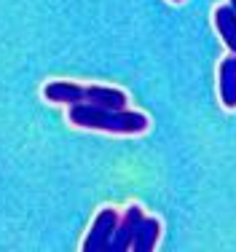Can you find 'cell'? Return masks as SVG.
Segmentation results:
<instances>
[{"instance_id": "52a82bcc", "label": "cell", "mask_w": 236, "mask_h": 252, "mask_svg": "<svg viewBox=\"0 0 236 252\" xmlns=\"http://www.w3.org/2000/svg\"><path fill=\"white\" fill-rule=\"evenodd\" d=\"M159 239H161L159 218H148V215H145L140 231H137V236H135V244H132V252H153L159 247Z\"/></svg>"}, {"instance_id": "7a4b0ae2", "label": "cell", "mask_w": 236, "mask_h": 252, "mask_svg": "<svg viewBox=\"0 0 236 252\" xmlns=\"http://www.w3.org/2000/svg\"><path fill=\"white\" fill-rule=\"evenodd\" d=\"M43 99L57 102V105H75V102H89V105L100 107H126L129 105V94L116 86H81V83L70 81H54L43 86Z\"/></svg>"}, {"instance_id": "8992f818", "label": "cell", "mask_w": 236, "mask_h": 252, "mask_svg": "<svg viewBox=\"0 0 236 252\" xmlns=\"http://www.w3.org/2000/svg\"><path fill=\"white\" fill-rule=\"evenodd\" d=\"M215 27L223 43L228 46V51L236 54V11L231 5H217L215 8Z\"/></svg>"}, {"instance_id": "ba28073f", "label": "cell", "mask_w": 236, "mask_h": 252, "mask_svg": "<svg viewBox=\"0 0 236 252\" xmlns=\"http://www.w3.org/2000/svg\"><path fill=\"white\" fill-rule=\"evenodd\" d=\"M228 5H231V8L236 11V0H228Z\"/></svg>"}, {"instance_id": "3957f363", "label": "cell", "mask_w": 236, "mask_h": 252, "mask_svg": "<svg viewBox=\"0 0 236 252\" xmlns=\"http://www.w3.org/2000/svg\"><path fill=\"white\" fill-rule=\"evenodd\" d=\"M118 220H121V215L113 207L100 209L92 223V231L83 239V252H107V244H110L113 233L118 228Z\"/></svg>"}, {"instance_id": "277c9868", "label": "cell", "mask_w": 236, "mask_h": 252, "mask_svg": "<svg viewBox=\"0 0 236 252\" xmlns=\"http://www.w3.org/2000/svg\"><path fill=\"white\" fill-rule=\"evenodd\" d=\"M142 220H145V212L137 204L126 207V212L121 215V220H118L116 233H113L110 244H107V252H129L132 244H135L137 231H140V225H142Z\"/></svg>"}, {"instance_id": "6da1fadb", "label": "cell", "mask_w": 236, "mask_h": 252, "mask_svg": "<svg viewBox=\"0 0 236 252\" xmlns=\"http://www.w3.org/2000/svg\"><path fill=\"white\" fill-rule=\"evenodd\" d=\"M67 121L81 129L110 131V134H142L148 131V116L129 107H100L89 102H75L67 110Z\"/></svg>"}, {"instance_id": "5b68a950", "label": "cell", "mask_w": 236, "mask_h": 252, "mask_svg": "<svg viewBox=\"0 0 236 252\" xmlns=\"http://www.w3.org/2000/svg\"><path fill=\"white\" fill-rule=\"evenodd\" d=\"M217 86H220V102L228 110H236V54H228L217 70Z\"/></svg>"}, {"instance_id": "9c48e42d", "label": "cell", "mask_w": 236, "mask_h": 252, "mask_svg": "<svg viewBox=\"0 0 236 252\" xmlns=\"http://www.w3.org/2000/svg\"><path fill=\"white\" fill-rule=\"evenodd\" d=\"M169 3H183V0H169Z\"/></svg>"}]
</instances>
